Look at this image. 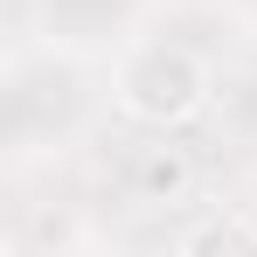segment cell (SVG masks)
<instances>
[{
    "label": "cell",
    "mask_w": 257,
    "mask_h": 257,
    "mask_svg": "<svg viewBox=\"0 0 257 257\" xmlns=\"http://www.w3.org/2000/svg\"><path fill=\"white\" fill-rule=\"evenodd\" d=\"M125 104L139 118H188V111L202 104V70H195L188 56L153 49V56H139L125 70Z\"/></svg>",
    "instance_id": "cell-1"
},
{
    "label": "cell",
    "mask_w": 257,
    "mask_h": 257,
    "mask_svg": "<svg viewBox=\"0 0 257 257\" xmlns=\"http://www.w3.org/2000/svg\"><path fill=\"white\" fill-rule=\"evenodd\" d=\"M243 243L257 250V229H236V222H215V229L195 236V250H243Z\"/></svg>",
    "instance_id": "cell-2"
}]
</instances>
